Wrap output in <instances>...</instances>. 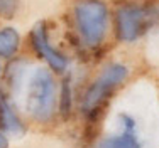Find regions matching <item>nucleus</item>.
Instances as JSON below:
<instances>
[{
    "label": "nucleus",
    "mask_w": 159,
    "mask_h": 148,
    "mask_svg": "<svg viewBox=\"0 0 159 148\" xmlns=\"http://www.w3.org/2000/svg\"><path fill=\"white\" fill-rule=\"evenodd\" d=\"M71 17L80 44L97 51L105 42L110 29V10L107 3L102 0H76Z\"/></svg>",
    "instance_id": "nucleus-1"
},
{
    "label": "nucleus",
    "mask_w": 159,
    "mask_h": 148,
    "mask_svg": "<svg viewBox=\"0 0 159 148\" xmlns=\"http://www.w3.org/2000/svg\"><path fill=\"white\" fill-rule=\"evenodd\" d=\"M59 93L54 76L46 67H36L25 82V111L37 123H49L56 115Z\"/></svg>",
    "instance_id": "nucleus-2"
},
{
    "label": "nucleus",
    "mask_w": 159,
    "mask_h": 148,
    "mask_svg": "<svg viewBox=\"0 0 159 148\" xmlns=\"http://www.w3.org/2000/svg\"><path fill=\"white\" fill-rule=\"evenodd\" d=\"M130 69L124 62H108L100 74L92 81L81 96V113H85L90 120H97L108 99L124 82L127 81Z\"/></svg>",
    "instance_id": "nucleus-3"
},
{
    "label": "nucleus",
    "mask_w": 159,
    "mask_h": 148,
    "mask_svg": "<svg viewBox=\"0 0 159 148\" xmlns=\"http://www.w3.org/2000/svg\"><path fill=\"white\" fill-rule=\"evenodd\" d=\"M159 22V12L141 3H124L115 12V36L122 44L142 39Z\"/></svg>",
    "instance_id": "nucleus-4"
},
{
    "label": "nucleus",
    "mask_w": 159,
    "mask_h": 148,
    "mask_svg": "<svg viewBox=\"0 0 159 148\" xmlns=\"http://www.w3.org/2000/svg\"><path fill=\"white\" fill-rule=\"evenodd\" d=\"M29 39H31V45H32L34 52L41 59L46 61V64L54 73H66L68 66H70V61H68V57L59 49H56L51 44L49 32L44 22H37V24L32 25Z\"/></svg>",
    "instance_id": "nucleus-5"
},
{
    "label": "nucleus",
    "mask_w": 159,
    "mask_h": 148,
    "mask_svg": "<svg viewBox=\"0 0 159 148\" xmlns=\"http://www.w3.org/2000/svg\"><path fill=\"white\" fill-rule=\"evenodd\" d=\"M0 126H2L3 131H7L10 135H16V136L22 135L25 131L24 123L20 121L17 111L14 109V104L5 96L0 98Z\"/></svg>",
    "instance_id": "nucleus-6"
},
{
    "label": "nucleus",
    "mask_w": 159,
    "mask_h": 148,
    "mask_svg": "<svg viewBox=\"0 0 159 148\" xmlns=\"http://www.w3.org/2000/svg\"><path fill=\"white\" fill-rule=\"evenodd\" d=\"M20 49V34L14 27L0 29V57L12 59Z\"/></svg>",
    "instance_id": "nucleus-7"
},
{
    "label": "nucleus",
    "mask_w": 159,
    "mask_h": 148,
    "mask_svg": "<svg viewBox=\"0 0 159 148\" xmlns=\"http://www.w3.org/2000/svg\"><path fill=\"white\" fill-rule=\"evenodd\" d=\"M93 148H142L134 131H122L119 135L102 138L95 143Z\"/></svg>",
    "instance_id": "nucleus-8"
},
{
    "label": "nucleus",
    "mask_w": 159,
    "mask_h": 148,
    "mask_svg": "<svg viewBox=\"0 0 159 148\" xmlns=\"http://www.w3.org/2000/svg\"><path fill=\"white\" fill-rule=\"evenodd\" d=\"M27 69H29V61L24 57H16L9 64V71H7V79L12 89L19 91V86L27 82Z\"/></svg>",
    "instance_id": "nucleus-9"
},
{
    "label": "nucleus",
    "mask_w": 159,
    "mask_h": 148,
    "mask_svg": "<svg viewBox=\"0 0 159 148\" xmlns=\"http://www.w3.org/2000/svg\"><path fill=\"white\" fill-rule=\"evenodd\" d=\"M73 109V78L66 76L59 89V113L63 118H68Z\"/></svg>",
    "instance_id": "nucleus-10"
},
{
    "label": "nucleus",
    "mask_w": 159,
    "mask_h": 148,
    "mask_svg": "<svg viewBox=\"0 0 159 148\" xmlns=\"http://www.w3.org/2000/svg\"><path fill=\"white\" fill-rule=\"evenodd\" d=\"M20 0H0V17L10 19L17 12V7Z\"/></svg>",
    "instance_id": "nucleus-11"
},
{
    "label": "nucleus",
    "mask_w": 159,
    "mask_h": 148,
    "mask_svg": "<svg viewBox=\"0 0 159 148\" xmlns=\"http://www.w3.org/2000/svg\"><path fill=\"white\" fill-rule=\"evenodd\" d=\"M0 148H9V140H7L5 135L0 133Z\"/></svg>",
    "instance_id": "nucleus-12"
},
{
    "label": "nucleus",
    "mask_w": 159,
    "mask_h": 148,
    "mask_svg": "<svg viewBox=\"0 0 159 148\" xmlns=\"http://www.w3.org/2000/svg\"><path fill=\"white\" fill-rule=\"evenodd\" d=\"M0 78H2V66H0Z\"/></svg>",
    "instance_id": "nucleus-13"
}]
</instances>
